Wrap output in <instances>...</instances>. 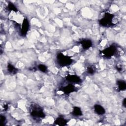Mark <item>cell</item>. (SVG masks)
Segmentation results:
<instances>
[{
  "instance_id": "16",
  "label": "cell",
  "mask_w": 126,
  "mask_h": 126,
  "mask_svg": "<svg viewBox=\"0 0 126 126\" xmlns=\"http://www.w3.org/2000/svg\"><path fill=\"white\" fill-rule=\"evenodd\" d=\"M95 72V67L92 65H89L87 67V72L90 75H93Z\"/></svg>"
},
{
  "instance_id": "1",
  "label": "cell",
  "mask_w": 126,
  "mask_h": 126,
  "mask_svg": "<svg viewBox=\"0 0 126 126\" xmlns=\"http://www.w3.org/2000/svg\"><path fill=\"white\" fill-rule=\"evenodd\" d=\"M115 15L109 12H105L98 20L99 24L104 27H110L116 24Z\"/></svg>"
},
{
  "instance_id": "15",
  "label": "cell",
  "mask_w": 126,
  "mask_h": 126,
  "mask_svg": "<svg viewBox=\"0 0 126 126\" xmlns=\"http://www.w3.org/2000/svg\"><path fill=\"white\" fill-rule=\"evenodd\" d=\"M37 68L41 72H43V73L47 72V70H48L47 66H46L44 64H38V66H37Z\"/></svg>"
},
{
  "instance_id": "4",
  "label": "cell",
  "mask_w": 126,
  "mask_h": 126,
  "mask_svg": "<svg viewBox=\"0 0 126 126\" xmlns=\"http://www.w3.org/2000/svg\"><path fill=\"white\" fill-rule=\"evenodd\" d=\"M117 51V48L115 45H111L101 51L100 54L105 58H110L115 55Z\"/></svg>"
},
{
  "instance_id": "12",
  "label": "cell",
  "mask_w": 126,
  "mask_h": 126,
  "mask_svg": "<svg viewBox=\"0 0 126 126\" xmlns=\"http://www.w3.org/2000/svg\"><path fill=\"white\" fill-rule=\"evenodd\" d=\"M71 114L73 116L80 117L82 116L83 112L81 109L78 106H74L71 112Z\"/></svg>"
},
{
  "instance_id": "14",
  "label": "cell",
  "mask_w": 126,
  "mask_h": 126,
  "mask_svg": "<svg viewBox=\"0 0 126 126\" xmlns=\"http://www.w3.org/2000/svg\"><path fill=\"white\" fill-rule=\"evenodd\" d=\"M6 9L7 10V11L11 12V11H13L15 12H16L18 11V9L17 8V7L11 2L9 1L8 3V4L6 6Z\"/></svg>"
},
{
  "instance_id": "11",
  "label": "cell",
  "mask_w": 126,
  "mask_h": 126,
  "mask_svg": "<svg viewBox=\"0 0 126 126\" xmlns=\"http://www.w3.org/2000/svg\"><path fill=\"white\" fill-rule=\"evenodd\" d=\"M117 86L119 91H123L126 89V82L123 80H119L117 81Z\"/></svg>"
},
{
  "instance_id": "18",
  "label": "cell",
  "mask_w": 126,
  "mask_h": 126,
  "mask_svg": "<svg viewBox=\"0 0 126 126\" xmlns=\"http://www.w3.org/2000/svg\"><path fill=\"white\" fill-rule=\"evenodd\" d=\"M126 98H125L123 101V102H122V104L124 106V107H126Z\"/></svg>"
},
{
  "instance_id": "3",
  "label": "cell",
  "mask_w": 126,
  "mask_h": 126,
  "mask_svg": "<svg viewBox=\"0 0 126 126\" xmlns=\"http://www.w3.org/2000/svg\"><path fill=\"white\" fill-rule=\"evenodd\" d=\"M74 62L71 56L60 52L56 55V63L61 67H66L70 65Z\"/></svg>"
},
{
  "instance_id": "13",
  "label": "cell",
  "mask_w": 126,
  "mask_h": 126,
  "mask_svg": "<svg viewBox=\"0 0 126 126\" xmlns=\"http://www.w3.org/2000/svg\"><path fill=\"white\" fill-rule=\"evenodd\" d=\"M7 68L8 71L10 73L12 74H15L17 73V72L18 71V69L15 66H14L12 64H11L10 63H7Z\"/></svg>"
},
{
  "instance_id": "6",
  "label": "cell",
  "mask_w": 126,
  "mask_h": 126,
  "mask_svg": "<svg viewBox=\"0 0 126 126\" xmlns=\"http://www.w3.org/2000/svg\"><path fill=\"white\" fill-rule=\"evenodd\" d=\"M65 79L68 82L72 84H80L82 83V80L81 78L77 75L75 74H68L65 77Z\"/></svg>"
},
{
  "instance_id": "5",
  "label": "cell",
  "mask_w": 126,
  "mask_h": 126,
  "mask_svg": "<svg viewBox=\"0 0 126 126\" xmlns=\"http://www.w3.org/2000/svg\"><path fill=\"white\" fill-rule=\"evenodd\" d=\"M59 90L66 95H68L71 93L78 91V89L73 84L70 83H68L67 85L61 87Z\"/></svg>"
},
{
  "instance_id": "9",
  "label": "cell",
  "mask_w": 126,
  "mask_h": 126,
  "mask_svg": "<svg viewBox=\"0 0 126 126\" xmlns=\"http://www.w3.org/2000/svg\"><path fill=\"white\" fill-rule=\"evenodd\" d=\"M68 120L64 118L63 116H60L56 119L54 121V125L59 126H65L68 123Z\"/></svg>"
},
{
  "instance_id": "2",
  "label": "cell",
  "mask_w": 126,
  "mask_h": 126,
  "mask_svg": "<svg viewBox=\"0 0 126 126\" xmlns=\"http://www.w3.org/2000/svg\"><path fill=\"white\" fill-rule=\"evenodd\" d=\"M29 112L31 117L36 119H43L45 117V114L43 108L36 103H32L30 106Z\"/></svg>"
},
{
  "instance_id": "7",
  "label": "cell",
  "mask_w": 126,
  "mask_h": 126,
  "mask_svg": "<svg viewBox=\"0 0 126 126\" xmlns=\"http://www.w3.org/2000/svg\"><path fill=\"white\" fill-rule=\"evenodd\" d=\"M30 28V23L27 18L23 19L21 27V35L25 36L27 34Z\"/></svg>"
},
{
  "instance_id": "8",
  "label": "cell",
  "mask_w": 126,
  "mask_h": 126,
  "mask_svg": "<svg viewBox=\"0 0 126 126\" xmlns=\"http://www.w3.org/2000/svg\"><path fill=\"white\" fill-rule=\"evenodd\" d=\"M83 50H86L90 48L93 45V42L90 39H82L79 42Z\"/></svg>"
},
{
  "instance_id": "17",
  "label": "cell",
  "mask_w": 126,
  "mask_h": 126,
  "mask_svg": "<svg viewBox=\"0 0 126 126\" xmlns=\"http://www.w3.org/2000/svg\"><path fill=\"white\" fill-rule=\"evenodd\" d=\"M0 121L2 126L5 125V123L6 122V117L2 115H1L0 116Z\"/></svg>"
},
{
  "instance_id": "10",
  "label": "cell",
  "mask_w": 126,
  "mask_h": 126,
  "mask_svg": "<svg viewBox=\"0 0 126 126\" xmlns=\"http://www.w3.org/2000/svg\"><path fill=\"white\" fill-rule=\"evenodd\" d=\"M94 112L98 115H104L106 111L104 108L101 105L98 104H96L94 106Z\"/></svg>"
}]
</instances>
